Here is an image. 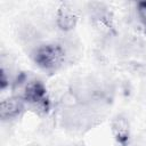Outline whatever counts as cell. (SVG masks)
<instances>
[{
	"mask_svg": "<svg viewBox=\"0 0 146 146\" xmlns=\"http://www.w3.org/2000/svg\"><path fill=\"white\" fill-rule=\"evenodd\" d=\"M34 63L44 71H56L63 66L67 56L62 43H43L32 51Z\"/></svg>",
	"mask_w": 146,
	"mask_h": 146,
	"instance_id": "obj_1",
	"label": "cell"
},
{
	"mask_svg": "<svg viewBox=\"0 0 146 146\" xmlns=\"http://www.w3.org/2000/svg\"><path fill=\"white\" fill-rule=\"evenodd\" d=\"M56 24L63 32H70L73 30L78 22V15L75 9L70 3H62L56 13Z\"/></svg>",
	"mask_w": 146,
	"mask_h": 146,
	"instance_id": "obj_2",
	"label": "cell"
},
{
	"mask_svg": "<svg viewBox=\"0 0 146 146\" xmlns=\"http://www.w3.org/2000/svg\"><path fill=\"white\" fill-rule=\"evenodd\" d=\"M25 108V102L19 96H11L3 99L0 104V117L2 120H11L21 115Z\"/></svg>",
	"mask_w": 146,
	"mask_h": 146,
	"instance_id": "obj_3",
	"label": "cell"
},
{
	"mask_svg": "<svg viewBox=\"0 0 146 146\" xmlns=\"http://www.w3.org/2000/svg\"><path fill=\"white\" fill-rule=\"evenodd\" d=\"M112 131L115 136V138L120 141V143H127L128 141V137H129V124L128 121L122 117V116H117L114 119V121L112 122Z\"/></svg>",
	"mask_w": 146,
	"mask_h": 146,
	"instance_id": "obj_4",
	"label": "cell"
},
{
	"mask_svg": "<svg viewBox=\"0 0 146 146\" xmlns=\"http://www.w3.org/2000/svg\"><path fill=\"white\" fill-rule=\"evenodd\" d=\"M137 18L146 32V1H141L137 3Z\"/></svg>",
	"mask_w": 146,
	"mask_h": 146,
	"instance_id": "obj_5",
	"label": "cell"
}]
</instances>
